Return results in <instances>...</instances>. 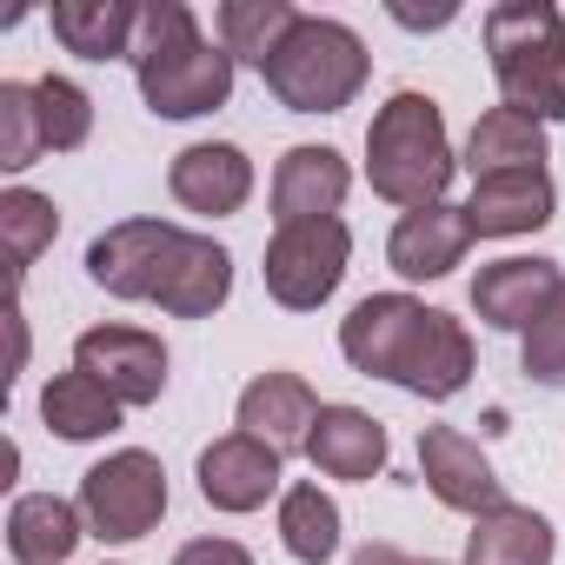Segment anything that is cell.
<instances>
[{"instance_id": "1", "label": "cell", "mask_w": 565, "mask_h": 565, "mask_svg": "<svg viewBox=\"0 0 565 565\" xmlns=\"http://www.w3.org/2000/svg\"><path fill=\"white\" fill-rule=\"evenodd\" d=\"M87 279L114 300H153L173 320H206L233 294V253L173 220H114L87 246Z\"/></svg>"}, {"instance_id": "2", "label": "cell", "mask_w": 565, "mask_h": 565, "mask_svg": "<svg viewBox=\"0 0 565 565\" xmlns=\"http://www.w3.org/2000/svg\"><path fill=\"white\" fill-rule=\"evenodd\" d=\"M340 353H347L353 373L393 380V386H406L413 399H433V406L466 393V380H472V333L452 313H439L413 294H366L340 320Z\"/></svg>"}, {"instance_id": "3", "label": "cell", "mask_w": 565, "mask_h": 565, "mask_svg": "<svg viewBox=\"0 0 565 565\" xmlns=\"http://www.w3.org/2000/svg\"><path fill=\"white\" fill-rule=\"evenodd\" d=\"M366 180L380 200L393 206H439L452 186V140H446V114L433 94L399 87L373 127H366Z\"/></svg>"}, {"instance_id": "4", "label": "cell", "mask_w": 565, "mask_h": 565, "mask_svg": "<svg viewBox=\"0 0 565 565\" xmlns=\"http://www.w3.org/2000/svg\"><path fill=\"white\" fill-rule=\"evenodd\" d=\"M486 54L505 107L565 120V14L552 0H499L486 14Z\"/></svg>"}, {"instance_id": "5", "label": "cell", "mask_w": 565, "mask_h": 565, "mask_svg": "<svg viewBox=\"0 0 565 565\" xmlns=\"http://www.w3.org/2000/svg\"><path fill=\"white\" fill-rule=\"evenodd\" d=\"M266 87L287 114H340L360 100L366 74H373V54L366 41L347 28V21H327V14H300V28L287 34L266 67Z\"/></svg>"}, {"instance_id": "6", "label": "cell", "mask_w": 565, "mask_h": 565, "mask_svg": "<svg viewBox=\"0 0 565 565\" xmlns=\"http://www.w3.org/2000/svg\"><path fill=\"white\" fill-rule=\"evenodd\" d=\"M81 512H87V532L107 539V545H134L147 539L160 519H167V466L140 446L127 452H107L100 466H87L81 479Z\"/></svg>"}, {"instance_id": "7", "label": "cell", "mask_w": 565, "mask_h": 565, "mask_svg": "<svg viewBox=\"0 0 565 565\" xmlns=\"http://www.w3.org/2000/svg\"><path fill=\"white\" fill-rule=\"evenodd\" d=\"M347 259H353V233L347 220H307V226H279L266 239V294L273 307L287 313H320L340 279H347Z\"/></svg>"}, {"instance_id": "8", "label": "cell", "mask_w": 565, "mask_h": 565, "mask_svg": "<svg viewBox=\"0 0 565 565\" xmlns=\"http://www.w3.org/2000/svg\"><path fill=\"white\" fill-rule=\"evenodd\" d=\"M233 67L239 61L226 47H213L206 34H193V41L153 54L147 67H134V74H140L147 114H160V120H200V114H213V107L233 100Z\"/></svg>"}, {"instance_id": "9", "label": "cell", "mask_w": 565, "mask_h": 565, "mask_svg": "<svg viewBox=\"0 0 565 565\" xmlns=\"http://www.w3.org/2000/svg\"><path fill=\"white\" fill-rule=\"evenodd\" d=\"M74 373L100 380L120 406H153L167 393V347L140 327H87L74 340Z\"/></svg>"}, {"instance_id": "10", "label": "cell", "mask_w": 565, "mask_h": 565, "mask_svg": "<svg viewBox=\"0 0 565 565\" xmlns=\"http://www.w3.org/2000/svg\"><path fill=\"white\" fill-rule=\"evenodd\" d=\"M419 479L426 492L446 505V512H466V519H486L505 499V479L492 472V459L479 452V439H466L459 426H426L419 433Z\"/></svg>"}, {"instance_id": "11", "label": "cell", "mask_w": 565, "mask_h": 565, "mask_svg": "<svg viewBox=\"0 0 565 565\" xmlns=\"http://www.w3.org/2000/svg\"><path fill=\"white\" fill-rule=\"evenodd\" d=\"M565 294V273H558V259H492V266H479V279H472V313L486 320V327H499V333H532L545 313H552V300Z\"/></svg>"}, {"instance_id": "12", "label": "cell", "mask_w": 565, "mask_h": 565, "mask_svg": "<svg viewBox=\"0 0 565 565\" xmlns=\"http://www.w3.org/2000/svg\"><path fill=\"white\" fill-rule=\"evenodd\" d=\"M279 479H287V459L253 433H226L200 452V499L213 512H259L279 492Z\"/></svg>"}, {"instance_id": "13", "label": "cell", "mask_w": 565, "mask_h": 565, "mask_svg": "<svg viewBox=\"0 0 565 565\" xmlns=\"http://www.w3.org/2000/svg\"><path fill=\"white\" fill-rule=\"evenodd\" d=\"M167 193L186 206V213H206V220H226L253 200V160L233 147V140H193L173 153L167 167Z\"/></svg>"}, {"instance_id": "14", "label": "cell", "mask_w": 565, "mask_h": 565, "mask_svg": "<svg viewBox=\"0 0 565 565\" xmlns=\"http://www.w3.org/2000/svg\"><path fill=\"white\" fill-rule=\"evenodd\" d=\"M353 193V167L333 147H287L273 167V220L307 226V220H340Z\"/></svg>"}, {"instance_id": "15", "label": "cell", "mask_w": 565, "mask_h": 565, "mask_svg": "<svg viewBox=\"0 0 565 565\" xmlns=\"http://www.w3.org/2000/svg\"><path fill=\"white\" fill-rule=\"evenodd\" d=\"M320 413H327V406L313 399V386H307L300 373H259V380L239 393V406H233L239 433L266 439L279 459H287V452H307V439H313Z\"/></svg>"}, {"instance_id": "16", "label": "cell", "mask_w": 565, "mask_h": 565, "mask_svg": "<svg viewBox=\"0 0 565 565\" xmlns=\"http://www.w3.org/2000/svg\"><path fill=\"white\" fill-rule=\"evenodd\" d=\"M479 233H472V220H466V206H413V213H399V226H393V239H386V266L399 273V279H446L459 259H466V246H472Z\"/></svg>"}, {"instance_id": "17", "label": "cell", "mask_w": 565, "mask_h": 565, "mask_svg": "<svg viewBox=\"0 0 565 565\" xmlns=\"http://www.w3.org/2000/svg\"><path fill=\"white\" fill-rule=\"evenodd\" d=\"M552 206H558L552 173H492V180H472L466 220L479 239H519V233H539Z\"/></svg>"}, {"instance_id": "18", "label": "cell", "mask_w": 565, "mask_h": 565, "mask_svg": "<svg viewBox=\"0 0 565 565\" xmlns=\"http://www.w3.org/2000/svg\"><path fill=\"white\" fill-rule=\"evenodd\" d=\"M307 459L327 472V479H347V486H366L386 472V426L360 406H327L313 439H307Z\"/></svg>"}, {"instance_id": "19", "label": "cell", "mask_w": 565, "mask_h": 565, "mask_svg": "<svg viewBox=\"0 0 565 565\" xmlns=\"http://www.w3.org/2000/svg\"><path fill=\"white\" fill-rule=\"evenodd\" d=\"M466 173L492 180V173H545V120L519 114V107H486L466 134Z\"/></svg>"}, {"instance_id": "20", "label": "cell", "mask_w": 565, "mask_h": 565, "mask_svg": "<svg viewBox=\"0 0 565 565\" xmlns=\"http://www.w3.org/2000/svg\"><path fill=\"white\" fill-rule=\"evenodd\" d=\"M87 539V512L61 492H21L8 512V552L14 565H67Z\"/></svg>"}, {"instance_id": "21", "label": "cell", "mask_w": 565, "mask_h": 565, "mask_svg": "<svg viewBox=\"0 0 565 565\" xmlns=\"http://www.w3.org/2000/svg\"><path fill=\"white\" fill-rule=\"evenodd\" d=\"M552 519L532 505H499L472 519L466 532V565H552Z\"/></svg>"}, {"instance_id": "22", "label": "cell", "mask_w": 565, "mask_h": 565, "mask_svg": "<svg viewBox=\"0 0 565 565\" xmlns=\"http://www.w3.org/2000/svg\"><path fill=\"white\" fill-rule=\"evenodd\" d=\"M134 28H140L134 0H54V41L81 61L134 54Z\"/></svg>"}, {"instance_id": "23", "label": "cell", "mask_w": 565, "mask_h": 565, "mask_svg": "<svg viewBox=\"0 0 565 565\" xmlns=\"http://www.w3.org/2000/svg\"><path fill=\"white\" fill-rule=\"evenodd\" d=\"M120 399L100 386V380H87V373H54L47 386H41V419L61 433V439H107L114 426H120Z\"/></svg>"}, {"instance_id": "24", "label": "cell", "mask_w": 565, "mask_h": 565, "mask_svg": "<svg viewBox=\"0 0 565 565\" xmlns=\"http://www.w3.org/2000/svg\"><path fill=\"white\" fill-rule=\"evenodd\" d=\"M220 28V47L246 67H266L279 47H287V34L300 28V8L294 0H226V8L213 14Z\"/></svg>"}, {"instance_id": "25", "label": "cell", "mask_w": 565, "mask_h": 565, "mask_svg": "<svg viewBox=\"0 0 565 565\" xmlns=\"http://www.w3.org/2000/svg\"><path fill=\"white\" fill-rule=\"evenodd\" d=\"M279 545L300 565H327L340 552V505L320 486H287L279 492Z\"/></svg>"}, {"instance_id": "26", "label": "cell", "mask_w": 565, "mask_h": 565, "mask_svg": "<svg viewBox=\"0 0 565 565\" xmlns=\"http://www.w3.org/2000/svg\"><path fill=\"white\" fill-rule=\"evenodd\" d=\"M54 233H61V206L47 193H34V186H8V193H0V239H8L14 279L54 246Z\"/></svg>"}, {"instance_id": "27", "label": "cell", "mask_w": 565, "mask_h": 565, "mask_svg": "<svg viewBox=\"0 0 565 565\" xmlns=\"http://www.w3.org/2000/svg\"><path fill=\"white\" fill-rule=\"evenodd\" d=\"M47 153V127H41V94L34 81H0V167L21 173Z\"/></svg>"}, {"instance_id": "28", "label": "cell", "mask_w": 565, "mask_h": 565, "mask_svg": "<svg viewBox=\"0 0 565 565\" xmlns=\"http://www.w3.org/2000/svg\"><path fill=\"white\" fill-rule=\"evenodd\" d=\"M34 94H41L47 153H74V147H87V134H94V100H87V87H74L67 74H41Z\"/></svg>"}, {"instance_id": "29", "label": "cell", "mask_w": 565, "mask_h": 565, "mask_svg": "<svg viewBox=\"0 0 565 565\" xmlns=\"http://www.w3.org/2000/svg\"><path fill=\"white\" fill-rule=\"evenodd\" d=\"M200 34V21H193V8L186 0H147L140 8V28H134V67H147L153 54H167V47H180V41H193Z\"/></svg>"}, {"instance_id": "30", "label": "cell", "mask_w": 565, "mask_h": 565, "mask_svg": "<svg viewBox=\"0 0 565 565\" xmlns=\"http://www.w3.org/2000/svg\"><path fill=\"white\" fill-rule=\"evenodd\" d=\"M519 366H525V380H532V386H565V294H558V300H552V313L525 333Z\"/></svg>"}, {"instance_id": "31", "label": "cell", "mask_w": 565, "mask_h": 565, "mask_svg": "<svg viewBox=\"0 0 565 565\" xmlns=\"http://www.w3.org/2000/svg\"><path fill=\"white\" fill-rule=\"evenodd\" d=\"M173 565H253V552L239 539H186L173 552Z\"/></svg>"}, {"instance_id": "32", "label": "cell", "mask_w": 565, "mask_h": 565, "mask_svg": "<svg viewBox=\"0 0 565 565\" xmlns=\"http://www.w3.org/2000/svg\"><path fill=\"white\" fill-rule=\"evenodd\" d=\"M353 565H439V558H413V552H399V545L373 539V545H360V552H353Z\"/></svg>"}, {"instance_id": "33", "label": "cell", "mask_w": 565, "mask_h": 565, "mask_svg": "<svg viewBox=\"0 0 565 565\" xmlns=\"http://www.w3.org/2000/svg\"><path fill=\"white\" fill-rule=\"evenodd\" d=\"M452 14H459V8H433V14H413V8H393V21H399V28H446Z\"/></svg>"}]
</instances>
